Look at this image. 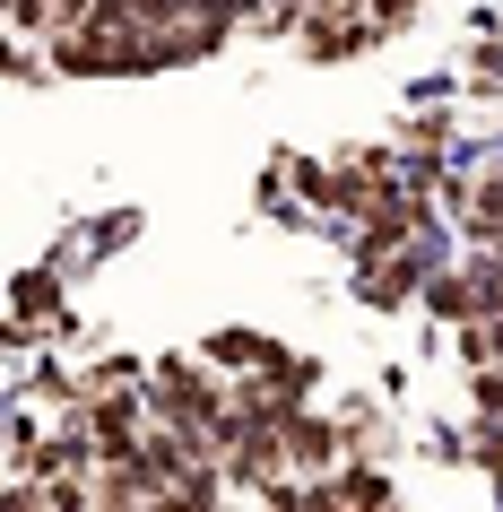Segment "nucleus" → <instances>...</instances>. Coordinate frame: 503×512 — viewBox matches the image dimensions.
Returning a JSON list of instances; mask_svg holds the SVG:
<instances>
[{"label":"nucleus","instance_id":"obj_1","mask_svg":"<svg viewBox=\"0 0 503 512\" xmlns=\"http://www.w3.org/2000/svg\"><path fill=\"white\" fill-rule=\"evenodd\" d=\"M425 278H434V235L399 243V252H382V261H356V296H365L373 313H399L408 296H425Z\"/></svg>","mask_w":503,"mask_h":512},{"label":"nucleus","instance_id":"obj_2","mask_svg":"<svg viewBox=\"0 0 503 512\" xmlns=\"http://www.w3.org/2000/svg\"><path fill=\"white\" fill-rule=\"evenodd\" d=\"M278 434H287V460H295V469H313V478L339 460V443H347L339 417H313V408H278Z\"/></svg>","mask_w":503,"mask_h":512},{"label":"nucleus","instance_id":"obj_3","mask_svg":"<svg viewBox=\"0 0 503 512\" xmlns=\"http://www.w3.org/2000/svg\"><path fill=\"white\" fill-rule=\"evenodd\" d=\"M425 313H434V322H451V330L486 313V287H477L469 261H460V270H434V278H425Z\"/></svg>","mask_w":503,"mask_h":512},{"label":"nucleus","instance_id":"obj_4","mask_svg":"<svg viewBox=\"0 0 503 512\" xmlns=\"http://www.w3.org/2000/svg\"><path fill=\"white\" fill-rule=\"evenodd\" d=\"M399 157H408V174L434 191V183H443V157H451V122H443V113H417V122L399 131Z\"/></svg>","mask_w":503,"mask_h":512},{"label":"nucleus","instance_id":"obj_5","mask_svg":"<svg viewBox=\"0 0 503 512\" xmlns=\"http://www.w3.org/2000/svg\"><path fill=\"white\" fill-rule=\"evenodd\" d=\"M200 356H209V365H226V374H269V365H278V339H261V330H209V339H200Z\"/></svg>","mask_w":503,"mask_h":512},{"label":"nucleus","instance_id":"obj_6","mask_svg":"<svg viewBox=\"0 0 503 512\" xmlns=\"http://www.w3.org/2000/svg\"><path fill=\"white\" fill-rule=\"evenodd\" d=\"M339 434H347V452H356V460L391 452V426H382V408H373V400H339Z\"/></svg>","mask_w":503,"mask_h":512},{"label":"nucleus","instance_id":"obj_7","mask_svg":"<svg viewBox=\"0 0 503 512\" xmlns=\"http://www.w3.org/2000/svg\"><path fill=\"white\" fill-rule=\"evenodd\" d=\"M460 356H469V365H503V313L460 322Z\"/></svg>","mask_w":503,"mask_h":512},{"label":"nucleus","instance_id":"obj_8","mask_svg":"<svg viewBox=\"0 0 503 512\" xmlns=\"http://www.w3.org/2000/svg\"><path fill=\"white\" fill-rule=\"evenodd\" d=\"M408 18H417V0H365V27H373V44H382V35H399Z\"/></svg>","mask_w":503,"mask_h":512},{"label":"nucleus","instance_id":"obj_9","mask_svg":"<svg viewBox=\"0 0 503 512\" xmlns=\"http://www.w3.org/2000/svg\"><path fill=\"white\" fill-rule=\"evenodd\" d=\"M139 235V209H113V217H96V226H87V243H96V252H113V243H131Z\"/></svg>","mask_w":503,"mask_h":512},{"label":"nucleus","instance_id":"obj_10","mask_svg":"<svg viewBox=\"0 0 503 512\" xmlns=\"http://www.w3.org/2000/svg\"><path fill=\"white\" fill-rule=\"evenodd\" d=\"M469 87H503V35H486L469 53Z\"/></svg>","mask_w":503,"mask_h":512}]
</instances>
